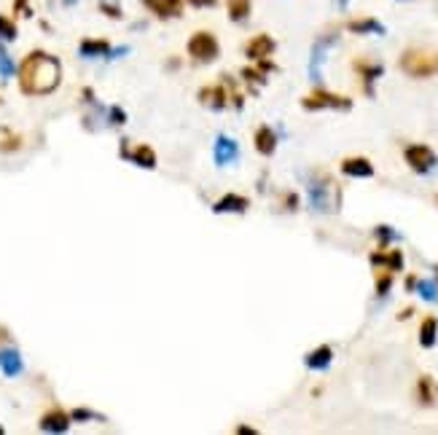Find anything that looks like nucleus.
<instances>
[{
  "mask_svg": "<svg viewBox=\"0 0 438 435\" xmlns=\"http://www.w3.org/2000/svg\"><path fill=\"white\" fill-rule=\"evenodd\" d=\"M417 287V277L411 274V277H406V290H414Z\"/></svg>",
  "mask_w": 438,
  "mask_h": 435,
  "instance_id": "obj_39",
  "label": "nucleus"
},
{
  "mask_svg": "<svg viewBox=\"0 0 438 435\" xmlns=\"http://www.w3.org/2000/svg\"><path fill=\"white\" fill-rule=\"evenodd\" d=\"M390 287H393V271H390V269H379L377 271V296H379V299H385Z\"/></svg>",
  "mask_w": 438,
  "mask_h": 435,
  "instance_id": "obj_25",
  "label": "nucleus"
},
{
  "mask_svg": "<svg viewBox=\"0 0 438 435\" xmlns=\"http://www.w3.org/2000/svg\"><path fill=\"white\" fill-rule=\"evenodd\" d=\"M342 172L349 178H374V164L366 156H349L342 162Z\"/></svg>",
  "mask_w": 438,
  "mask_h": 435,
  "instance_id": "obj_17",
  "label": "nucleus"
},
{
  "mask_svg": "<svg viewBox=\"0 0 438 435\" xmlns=\"http://www.w3.org/2000/svg\"><path fill=\"white\" fill-rule=\"evenodd\" d=\"M191 8H215L218 0H186Z\"/></svg>",
  "mask_w": 438,
  "mask_h": 435,
  "instance_id": "obj_34",
  "label": "nucleus"
},
{
  "mask_svg": "<svg viewBox=\"0 0 438 435\" xmlns=\"http://www.w3.org/2000/svg\"><path fill=\"white\" fill-rule=\"evenodd\" d=\"M371 266H377V269H390L395 271H404V253L401 250H385V247H379L377 253H371Z\"/></svg>",
  "mask_w": 438,
  "mask_h": 435,
  "instance_id": "obj_13",
  "label": "nucleus"
},
{
  "mask_svg": "<svg viewBox=\"0 0 438 435\" xmlns=\"http://www.w3.org/2000/svg\"><path fill=\"white\" fill-rule=\"evenodd\" d=\"M70 420H76V422L97 420V414H94V411H86V408H76V411H73V414H70Z\"/></svg>",
  "mask_w": 438,
  "mask_h": 435,
  "instance_id": "obj_32",
  "label": "nucleus"
},
{
  "mask_svg": "<svg viewBox=\"0 0 438 435\" xmlns=\"http://www.w3.org/2000/svg\"><path fill=\"white\" fill-rule=\"evenodd\" d=\"M0 41H16V25L14 19H8V16L0 14Z\"/></svg>",
  "mask_w": 438,
  "mask_h": 435,
  "instance_id": "obj_26",
  "label": "nucleus"
},
{
  "mask_svg": "<svg viewBox=\"0 0 438 435\" xmlns=\"http://www.w3.org/2000/svg\"><path fill=\"white\" fill-rule=\"evenodd\" d=\"M19 89L30 97H46L62 84V65L49 51H30L19 65Z\"/></svg>",
  "mask_w": 438,
  "mask_h": 435,
  "instance_id": "obj_1",
  "label": "nucleus"
},
{
  "mask_svg": "<svg viewBox=\"0 0 438 435\" xmlns=\"http://www.w3.org/2000/svg\"><path fill=\"white\" fill-rule=\"evenodd\" d=\"M414 395H417V403L425 405V408L436 405L438 403V382L433 379V376L423 374L420 379H417V390H414Z\"/></svg>",
  "mask_w": 438,
  "mask_h": 435,
  "instance_id": "obj_12",
  "label": "nucleus"
},
{
  "mask_svg": "<svg viewBox=\"0 0 438 435\" xmlns=\"http://www.w3.org/2000/svg\"><path fill=\"white\" fill-rule=\"evenodd\" d=\"M16 11H22L25 16H30V8H27V0H16Z\"/></svg>",
  "mask_w": 438,
  "mask_h": 435,
  "instance_id": "obj_37",
  "label": "nucleus"
},
{
  "mask_svg": "<svg viewBox=\"0 0 438 435\" xmlns=\"http://www.w3.org/2000/svg\"><path fill=\"white\" fill-rule=\"evenodd\" d=\"M70 414H65L62 408H51L49 414L41 417V430L44 433H65L70 427Z\"/></svg>",
  "mask_w": 438,
  "mask_h": 435,
  "instance_id": "obj_16",
  "label": "nucleus"
},
{
  "mask_svg": "<svg viewBox=\"0 0 438 435\" xmlns=\"http://www.w3.org/2000/svg\"><path fill=\"white\" fill-rule=\"evenodd\" d=\"M143 6L159 19H178L183 11V0H143Z\"/></svg>",
  "mask_w": 438,
  "mask_h": 435,
  "instance_id": "obj_14",
  "label": "nucleus"
},
{
  "mask_svg": "<svg viewBox=\"0 0 438 435\" xmlns=\"http://www.w3.org/2000/svg\"><path fill=\"white\" fill-rule=\"evenodd\" d=\"M226 11L231 22L242 25V22H247L250 14H253V3L250 0H226Z\"/></svg>",
  "mask_w": 438,
  "mask_h": 435,
  "instance_id": "obj_22",
  "label": "nucleus"
},
{
  "mask_svg": "<svg viewBox=\"0 0 438 435\" xmlns=\"http://www.w3.org/2000/svg\"><path fill=\"white\" fill-rule=\"evenodd\" d=\"M347 30L355 32V35H382L385 27H382V22H377L374 16H363V19H349Z\"/></svg>",
  "mask_w": 438,
  "mask_h": 435,
  "instance_id": "obj_21",
  "label": "nucleus"
},
{
  "mask_svg": "<svg viewBox=\"0 0 438 435\" xmlns=\"http://www.w3.org/2000/svg\"><path fill=\"white\" fill-rule=\"evenodd\" d=\"M19 143H22L19 137H8V140H3V143H0V150H16L19 148Z\"/></svg>",
  "mask_w": 438,
  "mask_h": 435,
  "instance_id": "obj_35",
  "label": "nucleus"
},
{
  "mask_svg": "<svg viewBox=\"0 0 438 435\" xmlns=\"http://www.w3.org/2000/svg\"><path fill=\"white\" fill-rule=\"evenodd\" d=\"M404 159H406V164L411 167L417 175H427V172H433L438 164L436 150L430 148V145H423V143L406 145V148H404Z\"/></svg>",
  "mask_w": 438,
  "mask_h": 435,
  "instance_id": "obj_6",
  "label": "nucleus"
},
{
  "mask_svg": "<svg viewBox=\"0 0 438 435\" xmlns=\"http://www.w3.org/2000/svg\"><path fill=\"white\" fill-rule=\"evenodd\" d=\"M296 204H299V196H296V194H285V207H288V210H296Z\"/></svg>",
  "mask_w": 438,
  "mask_h": 435,
  "instance_id": "obj_36",
  "label": "nucleus"
},
{
  "mask_svg": "<svg viewBox=\"0 0 438 435\" xmlns=\"http://www.w3.org/2000/svg\"><path fill=\"white\" fill-rule=\"evenodd\" d=\"M14 73V62L8 60V54H6V48L0 46V75L3 78H8V75Z\"/></svg>",
  "mask_w": 438,
  "mask_h": 435,
  "instance_id": "obj_30",
  "label": "nucleus"
},
{
  "mask_svg": "<svg viewBox=\"0 0 438 435\" xmlns=\"http://www.w3.org/2000/svg\"><path fill=\"white\" fill-rule=\"evenodd\" d=\"M253 143H256V150L261 153V156H272L274 150H277V135L272 132V126H266V124L256 129Z\"/></svg>",
  "mask_w": 438,
  "mask_h": 435,
  "instance_id": "obj_20",
  "label": "nucleus"
},
{
  "mask_svg": "<svg viewBox=\"0 0 438 435\" xmlns=\"http://www.w3.org/2000/svg\"><path fill=\"white\" fill-rule=\"evenodd\" d=\"M331 361H333V349L328 344H320L318 349H312V352L304 358L309 371H326V368L331 365Z\"/></svg>",
  "mask_w": 438,
  "mask_h": 435,
  "instance_id": "obj_19",
  "label": "nucleus"
},
{
  "mask_svg": "<svg viewBox=\"0 0 438 435\" xmlns=\"http://www.w3.org/2000/svg\"><path fill=\"white\" fill-rule=\"evenodd\" d=\"M374 237L379 240V247H385L387 242L398 240V234L393 231V226H377V228H374Z\"/></svg>",
  "mask_w": 438,
  "mask_h": 435,
  "instance_id": "obj_28",
  "label": "nucleus"
},
{
  "mask_svg": "<svg viewBox=\"0 0 438 435\" xmlns=\"http://www.w3.org/2000/svg\"><path fill=\"white\" fill-rule=\"evenodd\" d=\"M100 11L105 16H110V19H121L124 16V11H121L116 3H108V0H100Z\"/></svg>",
  "mask_w": 438,
  "mask_h": 435,
  "instance_id": "obj_31",
  "label": "nucleus"
},
{
  "mask_svg": "<svg viewBox=\"0 0 438 435\" xmlns=\"http://www.w3.org/2000/svg\"><path fill=\"white\" fill-rule=\"evenodd\" d=\"M186 51H188V57L199 65H205V62H215L218 60V54H221V44H218V38L207 30H199L194 32L191 38H188V44H186Z\"/></svg>",
  "mask_w": 438,
  "mask_h": 435,
  "instance_id": "obj_4",
  "label": "nucleus"
},
{
  "mask_svg": "<svg viewBox=\"0 0 438 435\" xmlns=\"http://www.w3.org/2000/svg\"><path fill=\"white\" fill-rule=\"evenodd\" d=\"M436 339H438V320L433 315L425 317L423 325H420V344L425 349H430V346H436Z\"/></svg>",
  "mask_w": 438,
  "mask_h": 435,
  "instance_id": "obj_24",
  "label": "nucleus"
},
{
  "mask_svg": "<svg viewBox=\"0 0 438 435\" xmlns=\"http://www.w3.org/2000/svg\"><path fill=\"white\" fill-rule=\"evenodd\" d=\"M414 315V309H411V306H408V309H404V312H401V315H398V320H406V317H411Z\"/></svg>",
  "mask_w": 438,
  "mask_h": 435,
  "instance_id": "obj_40",
  "label": "nucleus"
},
{
  "mask_svg": "<svg viewBox=\"0 0 438 435\" xmlns=\"http://www.w3.org/2000/svg\"><path fill=\"white\" fill-rule=\"evenodd\" d=\"M247 207H250V199H247V196L226 194L212 204V212H215V215H224V212H237V215H242V212H247Z\"/></svg>",
  "mask_w": 438,
  "mask_h": 435,
  "instance_id": "obj_15",
  "label": "nucleus"
},
{
  "mask_svg": "<svg viewBox=\"0 0 438 435\" xmlns=\"http://www.w3.org/2000/svg\"><path fill=\"white\" fill-rule=\"evenodd\" d=\"M398 67L411 78L438 75V51H433V48H406L398 60Z\"/></svg>",
  "mask_w": 438,
  "mask_h": 435,
  "instance_id": "obj_3",
  "label": "nucleus"
},
{
  "mask_svg": "<svg viewBox=\"0 0 438 435\" xmlns=\"http://www.w3.org/2000/svg\"><path fill=\"white\" fill-rule=\"evenodd\" d=\"M417 290H420V296H423L425 301L438 299V287H436V283H430V280H417Z\"/></svg>",
  "mask_w": 438,
  "mask_h": 435,
  "instance_id": "obj_27",
  "label": "nucleus"
},
{
  "mask_svg": "<svg viewBox=\"0 0 438 435\" xmlns=\"http://www.w3.org/2000/svg\"><path fill=\"white\" fill-rule=\"evenodd\" d=\"M339 3H347V0H339Z\"/></svg>",
  "mask_w": 438,
  "mask_h": 435,
  "instance_id": "obj_43",
  "label": "nucleus"
},
{
  "mask_svg": "<svg viewBox=\"0 0 438 435\" xmlns=\"http://www.w3.org/2000/svg\"><path fill=\"white\" fill-rule=\"evenodd\" d=\"M199 100H202L207 108H212V110H224V108L228 105V81H226V75H221V84L199 89Z\"/></svg>",
  "mask_w": 438,
  "mask_h": 435,
  "instance_id": "obj_9",
  "label": "nucleus"
},
{
  "mask_svg": "<svg viewBox=\"0 0 438 435\" xmlns=\"http://www.w3.org/2000/svg\"><path fill=\"white\" fill-rule=\"evenodd\" d=\"M62 3H65V6H73V3H76V0H62Z\"/></svg>",
  "mask_w": 438,
  "mask_h": 435,
  "instance_id": "obj_41",
  "label": "nucleus"
},
{
  "mask_svg": "<svg viewBox=\"0 0 438 435\" xmlns=\"http://www.w3.org/2000/svg\"><path fill=\"white\" fill-rule=\"evenodd\" d=\"M0 433H3V427H0Z\"/></svg>",
  "mask_w": 438,
  "mask_h": 435,
  "instance_id": "obj_44",
  "label": "nucleus"
},
{
  "mask_svg": "<svg viewBox=\"0 0 438 435\" xmlns=\"http://www.w3.org/2000/svg\"><path fill=\"white\" fill-rule=\"evenodd\" d=\"M78 51H81V57H86V60L110 57V54H113V51H110V44H108L105 38H84L81 46H78Z\"/></svg>",
  "mask_w": 438,
  "mask_h": 435,
  "instance_id": "obj_18",
  "label": "nucleus"
},
{
  "mask_svg": "<svg viewBox=\"0 0 438 435\" xmlns=\"http://www.w3.org/2000/svg\"><path fill=\"white\" fill-rule=\"evenodd\" d=\"M302 108L304 110H349L352 100L342 97V94H333V91L315 89L302 100Z\"/></svg>",
  "mask_w": 438,
  "mask_h": 435,
  "instance_id": "obj_5",
  "label": "nucleus"
},
{
  "mask_svg": "<svg viewBox=\"0 0 438 435\" xmlns=\"http://www.w3.org/2000/svg\"><path fill=\"white\" fill-rule=\"evenodd\" d=\"M124 121H127V113H124L121 108H110V124L119 126V124H124Z\"/></svg>",
  "mask_w": 438,
  "mask_h": 435,
  "instance_id": "obj_33",
  "label": "nucleus"
},
{
  "mask_svg": "<svg viewBox=\"0 0 438 435\" xmlns=\"http://www.w3.org/2000/svg\"><path fill=\"white\" fill-rule=\"evenodd\" d=\"M0 368H3V374L6 376L22 374V358H19V352L11 349V346L0 349Z\"/></svg>",
  "mask_w": 438,
  "mask_h": 435,
  "instance_id": "obj_23",
  "label": "nucleus"
},
{
  "mask_svg": "<svg viewBox=\"0 0 438 435\" xmlns=\"http://www.w3.org/2000/svg\"><path fill=\"white\" fill-rule=\"evenodd\" d=\"M215 164L218 167H226V164H234L237 159H240V145H237V140H231V137L221 135L215 140Z\"/></svg>",
  "mask_w": 438,
  "mask_h": 435,
  "instance_id": "obj_10",
  "label": "nucleus"
},
{
  "mask_svg": "<svg viewBox=\"0 0 438 435\" xmlns=\"http://www.w3.org/2000/svg\"><path fill=\"white\" fill-rule=\"evenodd\" d=\"M307 196H309V204L312 210L318 212H339L342 204V191L328 172H312V178L307 183Z\"/></svg>",
  "mask_w": 438,
  "mask_h": 435,
  "instance_id": "obj_2",
  "label": "nucleus"
},
{
  "mask_svg": "<svg viewBox=\"0 0 438 435\" xmlns=\"http://www.w3.org/2000/svg\"><path fill=\"white\" fill-rule=\"evenodd\" d=\"M121 156L124 159H129L132 164L143 167V169H156V153H153L151 145H135V148L129 150L127 145H121Z\"/></svg>",
  "mask_w": 438,
  "mask_h": 435,
  "instance_id": "obj_11",
  "label": "nucleus"
},
{
  "mask_svg": "<svg viewBox=\"0 0 438 435\" xmlns=\"http://www.w3.org/2000/svg\"><path fill=\"white\" fill-rule=\"evenodd\" d=\"M242 78L247 84H266V73H261L258 67H242Z\"/></svg>",
  "mask_w": 438,
  "mask_h": 435,
  "instance_id": "obj_29",
  "label": "nucleus"
},
{
  "mask_svg": "<svg viewBox=\"0 0 438 435\" xmlns=\"http://www.w3.org/2000/svg\"><path fill=\"white\" fill-rule=\"evenodd\" d=\"M352 67H355V73H358V78H361V81H363V91H366L368 97H374V81H377V78H382V73H385V67H382L379 62L363 60V57H358V60L352 62Z\"/></svg>",
  "mask_w": 438,
  "mask_h": 435,
  "instance_id": "obj_8",
  "label": "nucleus"
},
{
  "mask_svg": "<svg viewBox=\"0 0 438 435\" xmlns=\"http://www.w3.org/2000/svg\"><path fill=\"white\" fill-rule=\"evenodd\" d=\"M237 433H240V435H256V427H247V424H240V427H237Z\"/></svg>",
  "mask_w": 438,
  "mask_h": 435,
  "instance_id": "obj_38",
  "label": "nucleus"
},
{
  "mask_svg": "<svg viewBox=\"0 0 438 435\" xmlns=\"http://www.w3.org/2000/svg\"><path fill=\"white\" fill-rule=\"evenodd\" d=\"M274 48H277V41H274L272 35H266V32H258L253 35L247 44H245V57L250 62H258V60H266V57H272Z\"/></svg>",
  "mask_w": 438,
  "mask_h": 435,
  "instance_id": "obj_7",
  "label": "nucleus"
},
{
  "mask_svg": "<svg viewBox=\"0 0 438 435\" xmlns=\"http://www.w3.org/2000/svg\"><path fill=\"white\" fill-rule=\"evenodd\" d=\"M436 287H438V269H436Z\"/></svg>",
  "mask_w": 438,
  "mask_h": 435,
  "instance_id": "obj_42",
  "label": "nucleus"
}]
</instances>
